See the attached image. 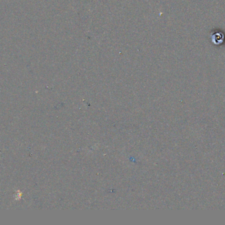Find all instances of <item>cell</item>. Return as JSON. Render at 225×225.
<instances>
[{
    "mask_svg": "<svg viewBox=\"0 0 225 225\" xmlns=\"http://www.w3.org/2000/svg\"><path fill=\"white\" fill-rule=\"evenodd\" d=\"M223 36H222L221 34H219V33H216V34L214 35L213 37V42L215 44H219L223 42Z\"/></svg>",
    "mask_w": 225,
    "mask_h": 225,
    "instance_id": "6da1fadb",
    "label": "cell"
}]
</instances>
